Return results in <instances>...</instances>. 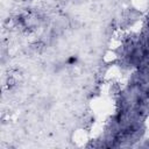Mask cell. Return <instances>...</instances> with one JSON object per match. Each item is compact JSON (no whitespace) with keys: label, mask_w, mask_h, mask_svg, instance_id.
Wrapping results in <instances>:
<instances>
[{"label":"cell","mask_w":149,"mask_h":149,"mask_svg":"<svg viewBox=\"0 0 149 149\" xmlns=\"http://www.w3.org/2000/svg\"><path fill=\"white\" fill-rule=\"evenodd\" d=\"M56 1H58V2H61V3H66V2H69L70 0H56Z\"/></svg>","instance_id":"1"},{"label":"cell","mask_w":149,"mask_h":149,"mask_svg":"<svg viewBox=\"0 0 149 149\" xmlns=\"http://www.w3.org/2000/svg\"><path fill=\"white\" fill-rule=\"evenodd\" d=\"M22 1H29V0H22Z\"/></svg>","instance_id":"2"}]
</instances>
